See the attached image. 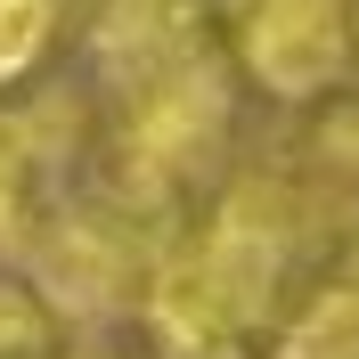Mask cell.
<instances>
[{"label":"cell","instance_id":"6da1fadb","mask_svg":"<svg viewBox=\"0 0 359 359\" xmlns=\"http://www.w3.org/2000/svg\"><path fill=\"white\" fill-rule=\"evenodd\" d=\"M237 41H245V66L278 98L335 90L343 66H351V49H359L343 0H245L237 8Z\"/></svg>","mask_w":359,"mask_h":359},{"label":"cell","instance_id":"7a4b0ae2","mask_svg":"<svg viewBox=\"0 0 359 359\" xmlns=\"http://www.w3.org/2000/svg\"><path fill=\"white\" fill-rule=\"evenodd\" d=\"M33 269H41V302H66V311H114L123 302V286H131V253H123V237H114L107 221H57L33 245Z\"/></svg>","mask_w":359,"mask_h":359},{"label":"cell","instance_id":"3957f363","mask_svg":"<svg viewBox=\"0 0 359 359\" xmlns=\"http://www.w3.org/2000/svg\"><path fill=\"white\" fill-rule=\"evenodd\" d=\"M49 25H57V0H0V82L41 66Z\"/></svg>","mask_w":359,"mask_h":359},{"label":"cell","instance_id":"277c9868","mask_svg":"<svg viewBox=\"0 0 359 359\" xmlns=\"http://www.w3.org/2000/svg\"><path fill=\"white\" fill-rule=\"evenodd\" d=\"M0 359H49V302L0 278Z\"/></svg>","mask_w":359,"mask_h":359},{"label":"cell","instance_id":"5b68a950","mask_svg":"<svg viewBox=\"0 0 359 359\" xmlns=\"http://www.w3.org/2000/svg\"><path fill=\"white\" fill-rule=\"evenodd\" d=\"M25 131L17 123H0V245H17V229H25Z\"/></svg>","mask_w":359,"mask_h":359},{"label":"cell","instance_id":"8992f818","mask_svg":"<svg viewBox=\"0 0 359 359\" xmlns=\"http://www.w3.org/2000/svg\"><path fill=\"white\" fill-rule=\"evenodd\" d=\"M49 359H57V351H49ZM66 359H107V351H66Z\"/></svg>","mask_w":359,"mask_h":359}]
</instances>
